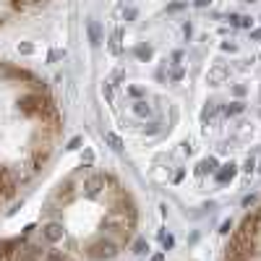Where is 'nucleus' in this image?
<instances>
[{"instance_id": "nucleus-1", "label": "nucleus", "mask_w": 261, "mask_h": 261, "mask_svg": "<svg viewBox=\"0 0 261 261\" xmlns=\"http://www.w3.org/2000/svg\"><path fill=\"white\" fill-rule=\"evenodd\" d=\"M261 253V241L246 238L241 232H232L230 243L225 248V261H253Z\"/></svg>"}, {"instance_id": "nucleus-2", "label": "nucleus", "mask_w": 261, "mask_h": 261, "mask_svg": "<svg viewBox=\"0 0 261 261\" xmlns=\"http://www.w3.org/2000/svg\"><path fill=\"white\" fill-rule=\"evenodd\" d=\"M84 256L89 261H110V258L118 256V243L113 241V238H97V241L86 243Z\"/></svg>"}, {"instance_id": "nucleus-3", "label": "nucleus", "mask_w": 261, "mask_h": 261, "mask_svg": "<svg viewBox=\"0 0 261 261\" xmlns=\"http://www.w3.org/2000/svg\"><path fill=\"white\" fill-rule=\"evenodd\" d=\"M47 102H50V97H45L42 92H29V94L21 97L16 105H18V110L24 113V115H29V118H39L42 113H45Z\"/></svg>"}, {"instance_id": "nucleus-4", "label": "nucleus", "mask_w": 261, "mask_h": 261, "mask_svg": "<svg viewBox=\"0 0 261 261\" xmlns=\"http://www.w3.org/2000/svg\"><path fill=\"white\" fill-rule=\"evenodd\" d=\"M107 178H110V175H107V172H94V175H86L84 178V193L86 196H92V199H97V196L107 188Z\"/></svg>"}, {"instance_id": "nucleus-5", "label": "nucleus", "mask_w": 261, "mask_h": 261, "mask_svg": "<svg viewBox=\"0 0 261 261\" xmlns=\"http://www.w3.org/2000/svg\"><path fill=\"white\" fill-rule=\"evenodd\" d=\"M45 248H42V246H21L18 248V253L13 256V261H42V258H45Z\"/></svg>"}, {"instance_id": "nucleus-6", "label": "nucleus", "mask_w": 261, "mask_h": 261, "mask_svg": "<svg viewBox=\"0 0 261 261\" xmlns=\"http://www.w3.org/2000/svg\"><path fill=\"white\" fill-rule=\"evenodd\" d=\"M21 246H24V238H8V241H0V261H13V256L18 253Z\"/></svg>"}, {"instance_id": "nucleus-7", "label": "nucleus", "mask_w": 261, "mask_h": 261, "mask_svg": "<svg viewBox=\"0 0 261 261\" xmlns=\"http://www.w3.org/2000/svg\"><path fill=\"white\" fill-rule=\"evenodd\" d=\"M42 238H45L47 243L63 241V225H60V222H47L45 227H42Z\"/></svg>"}, {"instance_id": "nucleus-8", "label": "nucleus", "mask_w": 261, "mask_h": 261, "mask_svg": "<svg viewBox=\"0 0 261 261\" xmlns=\"http://www.w3.org/2000/svg\"><path fill=\"white\" fill-rule=\"evenodd\" d=\"M235 175H238V167L230 162V165H225L222 170H217V172H214V180H217V183H230Z\"/></svg>"}, {"instance_id": "nucleus-9", "label": "nucleus", "mask_w": 261, "mask_h": 261, "mask_svg": "<svg viewBox=\"0 0 261 261\" xmlns=\"http://www.w3.org/2000/svg\"><path fill=\"white\" fill-rule=\"evenodd\" d=\"M86 32H89V42L97 47L99 42H102V29H99V21L89 18V21H86Z\"/></svg>"}, {"instance_id": "nucleus-10", "label": "nucleus", "mask_w": 261, "mask_h": 261, "mask_svg": "<svg viewBox=\"0 0 261 261\" xmlns=\"http://www.w3.org/2000/svg\"><path fill=\"white\" fill-rule=\"evenodd\" d=\"M227 79V68H225V65H214V68L209 71V84H222Z\"/></svg>"}, {"instance_id": "nucleus-11", "label": "nucleus", "mask_w": 261, "mask_h": 261, "mask_svg": "<svg viewBox=\"0 0 261 261\" xmlns=\"http://www.w3.org/2000/svg\"><path fill=\"white\" fill-rule=\"evenodd\" d=\"M214 170H217V160L209 157V160H201L196 165V175H206V172H214Z\"/></svg>"}, {"instance_id": "nucleus-12", "label": "nucleus", "mask_w": 261, "mask_h": 261, "mask_svg": "<svg viewBox=\"0 0 261 261\" xmlns=\"http://www.w3.org/2000/svg\"><path fill=\"white\" fill-rule=\"evenodd\" d=\"M105 141L110 144L115 151H120V149H123V139H120L118 134H113V130H107V134H105Z\"/></svg>"}, {"instance_id": "nucleus-13", "label": "nucleus", "mask_w": 261, "mask_h": 261, "mask_svg": "<svg viewBox=\"0 0 261 261\" xmlns=\"http://www.w3.org/2000/svg\"><path fill=\"white\" fill-rule=\"evenodd\" d=\"M134 113L141 115V118H146V115H151V107L146 105V99H139V102H134Z\"/></svg>"}, {"instance_id": "nucleus-14", "label": "nucleus", "mask_w": 261, "mask_h": 261, "mask_svg": "<svg viewBox=\"0 0 261 261\" xmlns=\"http://www.w3.org/2000/svg\"><path fill=\"white\" fill-rule=\"evenodd\" d=\"M134 253H136V256L149 253V243L144 241V238H136V241H134Z\"/></svg>"}, {"instance_id": "nucleus-15", "label": "nucleus", "mask_w": 261, "mask_h": 261, "mask_svg": "<svg viewBox=\"0 0 261 261\" xmlns=\"http://www.w3.org/2000/svg\"><path fill=\"white\" fill-rule=\"evenodd\" d=\"M243 110H246V105H243V102H230V105L225 107V113H227V115H238V113H243Z\"/></svg>"}, {"instance_id": "nucleus-16", "label": "nucleus", "mask_w": 261, "mask_h": 261, "mask_svg": "<svg viewBox=\"0 0 261 261\" xmlns=\"http://www.w3.org/2000/svg\"><path fill=\"white\" fill-rule=\"evenodd\" d=\"M136 58L139 60H149L151 58V45H139L136 47Z\"/></svg>"}, {"instance_id": "nucleus-17", "label": "nucleus", "mask_w": 261, "mask_h": 261, "mask_svg": "<svg viewBox=\"0 0 261 261\" xmlns=\"http://www.w3.org/2000/svg\"><path fill=\"white\" fill-rule=\"evenodd\" d=\"M235 27H241V29H251L253 27V18L251 16H238V24Z\"/></svg>"}, {"instance_id": "nucleus-18", "label": "nucleus", "mask_w": 261, "mask_h": 261, "mask_svg": "<svg viewBox=\"0 0 261 261\" xmlns=\"http://www.w3.org/2000/svg\"><path fill=\"white\" fill-rule=\"evenodd\" d=\"M120 37H123L120 32L113 34V42H110V50H113V53H120Z\"/></svg>"}, {"instance_id": "nucleus-19", "label": "nucleus", "mask_w": 261, "mask_h": 261, "mask_svg": "<svg viewBox=\"0 0 261 261\" xmlns=\"http://www.w3.org/2000/svg\"><path fill=\"white\" fill-rule=\"evenodd\" d=\"M42 261H65V258H63V253H58V251H47Z\"/></svg>"}, {"instance_id": "nucleus-20", "label": "nucleus", "mask_w": 261, "mask_h": 261, "mask_svg": "<svg viewBox=\"0 0 261 261\" xmlns=\"http://www.w3.org/2000/svg\"><path fill=\"white\" fill-rule=\"evenodd\" d=\"M102 94H105L107 102H113V84H105V86H102Z\"/></svg>"}, {"instance_id": "nucleus-21", "label": "nucleus", "mask_w": 261, "mask_h": 261, "mask_svg": "<svg viewBox=\"0 0 261 261\" xmlns=\"http://www.w3.org/2000/svg\"><path fill=\"white\" fill-rule=\"evenodd\" d=\"M232 227H235V225H232V220H225V222L220 225V232H222V235H230V230H232Z\"/></svg>"}, {"instance_id": "nucleus-22", "label": "nucleus", "mask_w": 261, "mask_h": 261, "mask_svg": "<svg viewBox=\"0 0 261 261\" xmlns=\"http://www.w3.org/2000/svg\"><path fill=\"white\" fill-rule=\"evenodd\" d=\"M232 94H235V97H243V94H246V86H243V84L232 86Z\"/></svg>"}, {"instance_id": "nucleus-23", "label": "nucleus", "mask_w": 261, "mask_h": 261, "mask_svg": "<svg viewBox=\"0 0 261 261\" xmlns=\"http://www.w3.org/2000/svg\"><path fill=\"white\" fill-rule=\"evenodd\" d=\"M11 8L13 11H21V8H27V3H24V0H11Z\"/></svg>"}, {"instance_id": "nucleus-24", "label": "nucleus", "mask_w": 261, "mask_h": 261, "mask_svg": "<svg viewBox=\"0 0 261 261\" xmlns=\"http://www.w3.org/2000/svg\"><path fill=\"white\" fill-rule=\"evenodd\" d=\"M172 243H175V241H172V235H162V246L165 248H172Z\"/></svg>"}, {"instance_id": "nucleus-25", "label": "nucleus", "mask_w": 261, "mask_h": 261, "mask_svg": "<svg viewBox=\"0 0 261 261\" xmlns=\"http://www.w3.org/2000/svg\"><path fill=\"white\" fill-rule=\"evenodd\" d=\"M193 6L196 8H206V6H212V0H193Z\"/></svg>"}, {"instance_id": "nucleus-26", "label": "nucleus", "mask_w": 261, "mask_h": 261, "mask_svg": "<svg viewBox=\"0 0 261 261\" xmlns=\"http://www.w3.org/2000/svg\"><path fill=\"white\" fill-rule=\"evenodd\" d=\"M258 199H256V196H246V199H243V206H253Z\"/></svg>"}, {"instance_id": "nucleus-27", "label": "nucleus", "mask_w": 261, "mask_h": 261, "mask_svg": "<svg viewBox=\"0 0 261 261\" xmlns=\"http://www.w3.org/2000/svg\"><path fill=\"white\" fill-rule=\"evenodd\" d=\"M81 146V136H76V139H71V144H68V149H79Z\"/></svg>"}, {"instance_id": "nucleus-28", "label": "nucleus", "mask_w": 261, "mask_h": 261, "mask_svg": "<svg viewBox=\"0 0 261 261\" xmlns=\"http://www.w3.org/2000/svg\"><path fill=\"white\" fill-rule=\"evenodd\" d=\"M243 170H246V172H251V170H253V157H248V160H246V165H243Z\"/></svg>"}, {"instance_id": "nucleus-29", "label": "nucleus", "mask_w": 261, "mask_h": 261, "mask_svg": "<svg viewBox=\"0 0 261 261\" xmlns=\"http://www.w3.org/2000/svg\"><path fill=\"white\" fill-rule=\"evenodd\" d=\"M222 50H225V53H232V50H235V45H232V42H225Z\"/></svg>"}, {"instance_id": "nucleus-30", "label": "nucleus", "mask_w": 261, "mask_h": 261, "mask_svg": "<svg viewBox=\"0 0 261 261\" xmlns=\"http://www.w3.org/2000/svg\"><path fill=\"white\" fill-rule=\"evenodd\" d=\"M183 34H186V37H191V34H193V27H191V24H186V27H183Z\"/></svg>"}, {"instance_id": "nucleus-31", "label": "nucleus", "mask_w": 261, "mask_h": 261, "mask_svg": "<svg viewBox=\"0 0 261 261\" xmlns=\"http://www.w3.org/2000/svg\"><path fill=\"white\" fill-rule=\"evenodd\" d=\"M251 39H261V29H251Z\"/></svg>"}, {"instance_id": "nucleus-32", "label": "nucleus", "mask_w": 261, "mask_h": 261, "mask_svg": "<svg viewBox=\"0 0 261 261\" xmlns=\"http://www.w3.org/2000/svg\"><path fill=\"white\" fill-rule=\"evenodd\" d=\"M125 18H128V21H130V18H136V11H134V8H128V11H125Z\"/></svg>"}, {"instance_id": "nucleus-33", "label": "nucleus", "mask_w": 261, "mask_h": 261, "mask_svg": "<svg viewBox=\"0 0 261 261\" xmlns=\"http://www.w3.org/2000/svg\"><path fill=\"white\" fill-rule=\"evenodd\" d=\"M172 79H175V81H180V79H183V71H180V68H178V71H172Z\"/></svg>"}, {"instance_id": "nucleus-34", "label": "nucleus", "mask_w": 261, "mask_h": 261, "mask_svg": "<svg viewBox=\"0 0 261 261\" xmlns=\"http://www.w3.org/2000/svg\"><path fill=\"white\" fill-rule=\"evenodd\" d=\"M151 261H165V253H154V256H151Z\"/></svg>"}, {"instance_id": "nucleus-35", "label": "nucleus", "mask_w": 261, "mask_h": 261, "mask_svg": "<svg viewBox=\"0 0 261 261\" xmlns=\"http://www.w3.org/2000/svg\"><path fill=\"white\" fill-rule=\"evenodd\" d=\"M253 214L258 217V222H261V204H258V209H253Z\"/></svg>"}, {"instance_id": "nucleus-36", "label": "nucleus", "mask_w": 261, "mask_h": 261, "mask_svg": "<svg viewBox=\"0 0 261 261\" xmlns=\"http://www.w3.org/2000/svg\"><path fill=\"white\" fill-rule=\"evenodd\" d=\"M24 3H27V6H34V3H39V0H24Z\"/></svg>"}, {"instance_id": "nucleus-37", "label": "nucleus", "mask_w": 261, "mask_h": 261, "mask_svg": "<svg viewBox=\"0 0 261 261\" xmlns=\"http://www.w3.org/2000/svg\"><path fill=\"white\" fill-rule=\"evenodd\" d=\"M0 27H3V18H0Z\"/></svg>"}, {"instance_id": "nucleus-38", "label": "nucleus", "mask_w": 261, "mask_h": 261, "mask_svg": "<svg viewBox=\"0 0 261 261\" xmlns=\"http://www.w3.org/2000/svg\"><path fill=\"white\" fill-rule=\"evenodd\" d=\"M248 3H253V0H248Z\"/></svg>"}]
</instances>
